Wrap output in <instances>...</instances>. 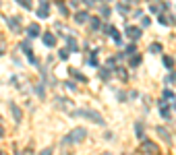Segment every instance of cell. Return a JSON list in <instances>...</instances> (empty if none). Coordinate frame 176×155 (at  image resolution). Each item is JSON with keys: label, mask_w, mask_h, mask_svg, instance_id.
Instances as JSON below:
<instances>
[{"label": "cell", "mask_w": 176, "mask_h": 155, "mask_svg": "<svg viewBox=\"0 0 176 155\" xmlns=\"http://www.w3.org/2000/svg\"><path fill=\"white\" fill-rule=\"evenodd\" d=\"M83 139H85V128H75L69 137H64L62 143H79V141H83Z\"/></svg>", "instance_id": "obj_1"}, {"label": "cell", "mask_w": 176, "mask_h": 155, "mask_svg": "<svg viewBox=\"0 0 176 155\" xmlns=\"http://www.w3.org/2000/svg\"><path fill=\"white\" fill-rule=\"evenodd\" d=\"M77 116H85V118H89V120H93V122H104L102 118H100V114L97 112H93V110H79L77 112Z\"/></svg>", "instance_id": "obj_2"}, {"label": "cell", "mask_w": 176, "mask_h": 155, "mask_svg": "<svg viewBox=\"0 0 176 155\" xmlns=\"http://www.w3.org/2000/svg\"><path fill=\"white\" fill-rule=\"evenodd\" d=\"M126 35H128L130 39H139V37H141V29H139V27H128V29H126Z\"/></svg>", "instance_id": "obj_3"}, {"label": "cell", "mask_w": 176, "mask_h": 155, "mask_svg": "<svg viewBox=\"0 0 176 155\" xmlns=\"http://www.w3.org/2000/svg\"><path fill=\"white\" fill-rule=\"evenodd\" d=\"M48 13H50V4H41V6L37 8V17H41V19H46Z\"/></svg>", "instance_id": "obj_4"}, {"label": "cell", "mask_w": 176, "mask_h": 155, "mask_svg": "<svg viewBox=\"0 0 176 155\" xmlns=\"http://www.w3.org/2000/svg\"><path fill=\"white\" fill-rule=\"evenodd\" d=\"M27 35H29V37H37V35H39V25H35V23H33V25H29Z\"/></svg>", "instance_id": "obj_5"}, {"label": "cell", "mask_w": 176, "mask_h": 155, "mask_svg": "<svg viewBox=\"0 0 176 155\" xmlns=\"http://www.w3.org/2000/svg\"><path fill=\"white\" fill-rule=\"evenodd\" d=\"M43 43H46V46H56V37L52 33H46L43 35Z\"/></svg>", "instance_id": "obj_6"}, {"label": "cell", "mask_w": 176, "mask_h": 155, "mask_svg": "<svg viewBox=\"0 0 176 155\" xmlns=\"http://www.w3.org/2000/svg\"><path fill=\"white\" fill-rule=\"evenodd\" d=\"M87 17H89L87 13H81V10H79V13L75 15V21H77V23H85V21H87Z\"/></svg>", "instance_id": "obj_7"}, {"label": "cell", "mask_w": 176, "mask_h": 155, "mask_svg": "<svg viewBox=\"0 0 176 155\" xmlns=\"http://www.w3.org/2000/svg\"><path fill=\"white\" fill-rule=\"evenodd\" d=\"M8 23H11V27H13L15 31H19V29H21V23H19V19H11Z\"/></svg>", "instance_id": "obj_8"}, {"label": "cell", "mask_w": 176, "mask_h": 155, "mask_svg": "<svg viewBox=\"0 0 176 155\" xmlns=\"http://www.w3.org/2000/svg\"><path fill=\"white\" fill-rule=\"evenodd\" d=\"M17 2L21 6H25V8H31V0H17Z\"/></svg>", "instance_id": "obj_9"}, {"label": "cell", "mask_w": 176, "mask_h": 155, "mask_svg": "<svg viewBox=\"0 0 176 155\" xmlns=\"http://www.w3.org/2000/svg\"><path fill=\"white\" fill-rule=\"evenodd\" d=\"M158 132H160V135H162L166 141H170V135H168V130H164V128H158Z\"/></svg>", "instance_id": "obj_10"}, {"label": "cell", "mask_w": 176, "mask_h": 155, "mask_svg": "<svg viewBox=\"0 0 176 155\" xmlns=\"http://www.w3.org/2000/svg\"><path fill=\"white\" fill-rule=\"evenodd\" d=\"M164 64H166V68H172V64H174V60L166 56V58H164Z\"/></svg>", "instance_id": "obj_11"}, {"label": "cell", "mask_w": 176, "mask_h": 155, "mask_svg": "<svg viewBox=\"0 0 176 155\" xmlns=\"http://www.w3.org/2000/svg\"><path fill=\"white\" fill-rule=\"evenodd\" d=\"M145 151L153 153V151H156V145H153V143H145Z\"/></svg>", "instance_id": "obj_12"}, {"label": "cell", "mask_w": 176, "mask_h": 155, "mask_svg": "<svg viewBox=\"0 0 176 155\" xmlns=\"http://www.w3.org/2000/svg\"><path fill=\"white\" fill-rule=\"evenodd\" d=\"M162 116H164V118H170V112H168V108H166L164 103H162Z\"/></svg>", "instance_id": "obj_13"}, {"label": "cell", "mask_w": 176, "mask_h": 155, "mask_svg": "<svg viewBox=\"0 0 176 155\" xmlns=\"http://www.w3.org/2000/svg\"><path fill=\"white\" fill-rule=\"evenodd\" d=\"M91 27L93 29H100V19H91Z\"/></svg>", "instance_id": "obj_14"}, {"label": "cell", "mask_w": 176, "mask_h": 155, "mask_svg": "<svg viewBox=\"0 0 176 155\" xmlns=\"http://www.w3.org/2000/svg\"><path fill=\"white\" fill-rule=\"evenodd\" d=\"M21 48H23V52H25V54H29V56H31V50H29V43H27V41H25Z\"/></svg>", "instance_id": "obj_15"}, {"label": "cell", "mask_w": 176, "mask_h": 155, "mask_svg": "<svg viewBox=\"0 0 176 155\" xmlns=\"http://www.w3.org/2000/svg\"><path fill=\"white\" fill-rule=\"evenodd\" d=\"M160 50H162L160 43H153V46H151V52H160Z\"/></svg>", "instance_id": "obj_16"}, {"label": "cell", "mask_w": 176, "mask_h": 155, "mask_svg": "<svg viewBox=\"0 0 176 155\" xmlns=\"http://www.w3.org/2000/svg\"><path fill=\"white\" fill-rule=\"evenodd\" d=\"M139 62H141V58H139V56H135V58H133V60H130V64H135V66H137V64H139Z\"/></svg>", "instance_id": "obj_17"}, {"label": "cell", "mask_w": 176, "mask_h": 155, "mask_svg": "<svg viewBox=\"0 0 176 155\" xmlns=\"http://www.w3.org/2000/svg\"><path fill=\"white\" fill-rule=\"evenodd\" d=\"M160 23H164V25H168V23H170V21H168V19H166V17L162 15V17H160Z\"/></svg>", "instance_id": "obj_18"}, {"label": "cell", "mask_w": 176, "mask_h": 155, "mask_svg": "<svg viewBox=\"0 0 176 155\" xmlns=\"http://www.w3.org/2000/svg\"><path fill=\"white\" fill-rule=\"evenodd\" d=\"M126 54H135V46H128L126 48Z\"/></svg>", "instance_id": "obj_19"}, {"label": "cell", "mask_w": 176, "mask_h": 155, "mask_svg": "<svg viewBox=\"0 0 176 155\" xmlns=\"http://www.w3.org/2000/svg\"><path fill=\"white\" fill-rule=\"evenodd\" d=\"M83 2H85V6H91V4L95 2V0H83Z\"/></svg>", "instance_id": "obj_20"}, {"label": "cell", "mask_w": 176, "mask_h": 155, "mask_svg": "<svg viewBox=\"0 0 176 155\" xmlns=\"http://www.w3.org/2000/svg\"><path fill=\"white\" fill-rule=\"evenodd\" d=\"M41 155H52V149H46V151H41Z\"/></svg>", "instance_id": "obj_21"}, {"label": "cell", "mask_w": 176, "mask_h": 155, "mask_svg": "<svg viewBox=\"0 0 176 155\" xmlns=\"http://www.w3.org/2000/svg\"><path fill=\"white\" fill-rule=\"evenodd\" d=\"M39 2H41V4H48V2H50V0H39Z\"/></svg>", "instance_id": "obj_22"}, {"label": "cell", "mask_w": 176, "mask_h": 155, "mask_svg": "<svg viewBox=\"0 0 176 155\" xmlns=\"http://www.w3.org/2000/svg\"><path fill=\"white\" fill-rule=\"evenodd\" d=\"M104 155H110V153H104Z\"/></svg>", "instance_id": "obj_23"}, {"label": "cell", "mask_w": 176, "mask_h": 155, "mask_svg": "<svg viewBox=\"0 0 176 155\" xmlns=\"http://www.w3.org/2000/svg\"><path fill=\"white\" fill-rule=\"evenodd\" d=\"M0 54H2V50H0Z\"/></svg>", "instance_id": "obj_24"}]
</instances>
